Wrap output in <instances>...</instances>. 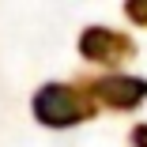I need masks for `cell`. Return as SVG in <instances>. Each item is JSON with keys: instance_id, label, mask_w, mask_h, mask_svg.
<instances>
[{"instance_id": "1", "label": "cell", "mask_w": 147, "mask_h": 147, "mask_svg": "<svg viewBox=\"0 0 147 147\" xmlns=\"http://www.w3.org/2000/svg\"><path fill=\"white\" fill-rule=\"evenodd\" d=\"M34 109H38V117L45 125H76L79 121V102H76V94L72 91H64V87H45V91L38 94V102H34Z\"/></svg>"}, {"instance_id": "2", "label": "cell", "mask_w": 147, "mask_h": 147, "mask_svg": "<svg viewBox=\"0 0 147 147\" xmlns=\"http://www.w3.org/2000/svg\"><path fill=\"white\" fill-rule=\"evenodd\" d=\"M98 91H102L109 102H117V106H132V102H140V98H143L147 83H140V79H106Z\"/></svg>"}]
</instances>
